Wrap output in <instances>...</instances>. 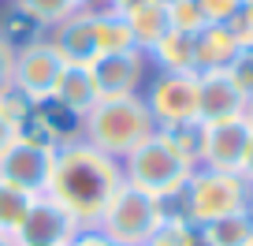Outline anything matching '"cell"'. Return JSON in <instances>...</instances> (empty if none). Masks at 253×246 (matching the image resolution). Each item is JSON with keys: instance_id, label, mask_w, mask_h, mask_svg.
<instances>
[{"instance_id": "7", "label": "cell", "mask_w": 253, "mask_h": 246, "mask_svg": "<svg viewBox=\"0 0 253 246\" xmlns=\"http://www.w3.org/2000/svg\"><path fill=\"white\" fill-rule=\"evenodd\" d=\"M56 149L45 142H34L26 135H15L11 146L0 153V183H11L26 194H45L48 172H52Z\"/></svg>"}, {"instance_id": "26", "label": "cell", "mask_w": 253, "mask_h": 246, "mask_svg": "<svg viewBox=\"0 0 253 246\" xmlns=\"http://www.w3.org/2000/svg\"><path fill=\"white\" fill-rule=\"evenodd\" d=\"M168 23H171V30L198 34V30L209 26V19H205L198 0H171V4H168Z\"/></svg>"}, {"instance_id": "40", "label": "cell", "mask_w": 253, "mask_h": 246, "mask_svg": "<svg viewBox=\"0 0 253 246\" xmlns=\"http://www.w3.org/2000/svg\"><path fill=\"white\" fill-rule=\"evenodd\" d=\"M164 4H171V0H164Z\"/></svg>"}, {"instance_id": "8", "label": "cell", "mask_w": 253, "mask_h": 246, "mask_svg": "<svg viewBox=\"0 0 253 246\" xmlns=\"http://www.w3.org/2000/svg\"><path fill=\"white\" fill-rule=\"evenodd\" d=\"M250 135H253V127L246 123V116L201 123V160H198V168H212V172H242Z\"/></svg>"}, {"instance_id": "4", "label": "cell", "mask_w": 253, "mask_h": 246, "mask_svg": "<svg viewBox=\"0 0 253 246\" xmlns=\"http://www.w3.org/2000/svg\"><path fill=\"white\" fill-rule=\"evenodd\" d=\"M119 168H123V179L130 183V187H138V191L153 194V198H160V201L179 198L186 179H190V172H194V164H190L160 131L153 138H145L138 149L126 153V157L119 160Z\"/></svg>"}, {"instance_id": "12", "label": "cell", "mask_w": 253, "mask_h": 246, "mask_svg": "<svg viewBox=\"0 0 253 246\" xmlns=\"http://www.w3.org/2000/svg\"><path fill=\"white\" fill-rule=\"evenodd\" d=\"M19 135L60 149V146L79 142V138H82V116L75 108H67V104H60L56 97H45V101H34L30 123H26Z\"/></svg>"}, {"instance_id": "30", "label": "cell", "mask_w": 253, "mask_h": 246, "mask_svg": "<svg viewBox=\"0 0 253 246\" xmlns=\"http://www.w3.org/2000/svg\"><path fill=\"white\" fill-rule=\"evenodd\" d=\"M198 4H201V11H205L209 23H231L246 0H198Z\"/></svg>"}, {"instance_id": "1", "label": "cell", "mask_w": 253, "mask_h": 246, "mask_svg": "<svg viewBox=\"0 0 253 246\" xmlns=\"http://www.w3.org/2000/svg\"><path fill=\"white\" fill-rule=\"evenodd\" d=\"M119 183H123L119 160L79 138V142H67L56 149L45 194L67 209L79 220V228H93V224H101V213L108 209Z\"/></svg>"}, {"instance_id": "23", "label": "cell", "mask_w": 253, "mask_h": 246, "mask_svg": "<svg viewBox=\"0 0 253 246\" xmlns=\"http://www.w3.org/2000/svg\"><path fill=\"white\" fill-rule=\"evenodd\" d=\"M11 8H19L23 15H30L38 26L52 30L60 19H67L75 11V4L71 0H11Z\"/></svg>"}, {"instance_id": "9", "label": "cell", "mask_w": 253, "mask_h": 246, "mask_svg": "<svg viewBox=\"0 0 253 246\" xmlns=\"http://www.w3.org/2000/svg\"><path fill=\"white\" fill-rule=\"evenodd\" d=\"M63 67L67 64L60 60V52L52 49V41L45 34V38L30 41L15 52V90L30 101H45V97H52Z\"/></svg>"}, {"instance_id": "24", "label": "cell", "mask_w": 253, "mask_h": 246, "mask_svg": "<svg viewBox=\"0 0 253 246\" xmlns=\"http://www.w3.org/2000/svg\"><path fill=\"white\" fill-rule=\"evenodd\" d=\"M0 34L11 41L15 49H23V45H30V41H38V38H45V26H38L30 15H23L19 8H8L4 15H0Z\"/></svg>"}, {"instance_id": "3", "label": "cell", "mask_w": 253, "mask_h": 246, "mask_svg": "<svg viewBox=\"0 0 253 246\" xmlns=\"http://www.w3.org/2000/svg\"><path fill=\"white\" fill-rule=\"evenodd\" d=\"M171 213H182L190 224H212L220 216L246 213L250 209V183L238 172H212V168H194L175 201H168Z\"/></svg>"}, {"instance_id": "6", "label": "cell", "mask_w": 253, "mask_h": 246, "mask_svg": "<svg viewBox=\"0 0 253 246\" xmlns=\"http://www.w3.org/2000/svg\"><path fill=\"white\" fill-rule=\"evenodd\" d=\"M142 101L149 108L157 131L194 123L198 116V75L194 71H153L142 86Z\"/></svg>"}, {"instance_id": "11", "label": "cell", "mask_w": 253, "mask_h": 246, "mask_svg": "<svg viewBox=\"0 0 253 246\" xmlns=\"http://www.w3.org/2000/svg\"><path fill=\"white\" fill-rule=\"evenodd\" d=\"M75 231H79V220L63 205H56L48 194H38L15 239L23 246H67Z\"/></svg>"}, {"instance_id": "19", "label": "cell", "mask_w": 253, "mask_h": 246, "mask_svg": "<svg viewBox=\"0 0 253 246\" xmlns=\"http://www.w3.org/2000/svg\"><path fill=\"white\" fill-rule=\"evenodd\" d=\"M201 246H250L253 243V216L246 213H231L220 216L212 224H201Z\"/></svg>"}, {"instance_id": "16", "label": "cell", "mask_w": 253, "mask_h": 246, "mask_svg": "<svg viewBox=\"0 0 253 246\" xmlns=\"http://www.w3.org/2000/svg\"><path fill=\"white\" fill-rule=\"evenodd\" d=\"M123 19H126L130 38H134V45L142 49V52H149V49L157 45L168 30H171L164 0H142V4H134L130 11H123Z\"/></svg>"}, {"instance_id": "13", "label": "cell", "mask_w": 253, "mask_h": 246, "mask_svg": "<svg viewBox=\"0 0 253 246\" xmlns=\"http://www.w3.org/2000/svg\"><path fill=\"white\" fill-rule=\"evenodd\" d=\"M93 19H97V8H75L67 19H60V23L48 30V41H52V49L60 52L63 64L89 67L97 60Z\"/></svg>"}, {"instance_id": "38", "label": "cell", "mask_w": 253, "mask_h": 246, "mask_svg": "<svg viewBox=\"0 0 253 246\" xmlns=\"http://www.w3.org/2000/svg\"><path fill=\"white\" fill-rule=\"evenodd\" d=\"M75 8H101V0H71Z\"/></svg>"}, {"instance_id": "25", "label": "cell", "mask_w": 253, "mask_h": 246, "mask_svg": "<svg viewBox=\"0 0 253 246\" xmlns=\"http://www.w3.org/2000/svg\"><path fill=\"white\" fill-rule=\"evenodd\" d=\"M160 135H164L190 164L198 168V160H201V119H194V123H179V127H164Z\"/></svg>"}, {"instance_id": "20", "label": "cell", "mask_w": 253, "mask_h": 246, "mask_svg": "<svg viewBox=\"0 0 253 246\" xmlns=\"http://www.w3.org/2000/svg\"><path fill=\"white\" fill-rule=\"evenodd\" d=\"M93 38H97V56L138 49V45H134V38H130V26H126V19L119 15V11H108V8H97Z\"/></svg>"}, {"instance_id": "27", "label": "cell", "mask_w": 253, "mask_h": 246, "mask_svg": "<svg viewBox=\"0 0 253 246\" xmlns=\"http://www.w3.org/2000/svg\"><path fill=\"white\" fill-rule=\"evenodd\" d=\"M30 108H34V101H30V97H23L19 90L0 94V112H4V119H8L15 131H23L26 123H30Z\"/></svg>"}, {"instance_id": "35", "label": "cell", "mask_w": 253, "mask_h": 246, "mask_svg": "<svg viewBox=\"0 0 253 246\" xmlns=\"http://www.w3.org/2000/svg\"><path fill=\"white\" fill-rule=\"evenodd\" d=\"M134 4H142V0H101V8H108V11H119V15H123V11H130Z\"/></svg>"}, {"instance_id": "5", "label": "cell", "mask_w": 253, "mask_h": 246, "mask_svg": "<svg viewBox=\"0 0 253 246\" xmlns=\"http://www.w3.org/2000/svg\"><path fill=\"white\" fill-rule=\"evenodd\" d=\"M164 216H168V201L153 198V194L138 191V187H130V183L123 179L119 191L112 194L108 209L101 213V224H97V228L119 246H145Z\"/></svg>"}, {"instance_id": "28", "label": "cell", "mask_w": 253, "mask_h": 246, "mask_svg": "<svg viewBox=\"0 0 253 246\" xmlns=\"http://www.w3.org/2000/svg\"><path fill=\"white\" fill-rule=\"evenodd\" d=\"M227 75L235 79V86L242 90L246 97L253 94V45H242V49H238V56L231 60Z\"/></svg>"}, {"instance_id": "32", "label": "cell", "mask_w": 253, "mask_h": 246, "mask_svg": "<svg viewBox=\"0 0 253 246\" xmlns=\"http://www.w3.org/2000/svg\"><path fill=\"white\" fill-rule=\"evenodd\" d=\"M67 246H119V243H112V239L93 224V228H79V231L71 235V243H67Z\"/></svg>"}, {"instance_id": "29", "label": "cell", "mask_w": 253, "mask_h": 246, "mask_svg": "<svg viewBox=\"0 0 253 246\" xmlns=\"http://www.w3.org/2000/svg\"><path fill=\"white\" fill-rule=\"evenodd\" d=\"M15 52H19V49L0 34V94L15 90Z\"/></svg>"}, {"instance_id": "39", "label": "cell", "mask_w": 253, "mask_h": 246, "mask_svg": "<svg viewBox=\"0 0 253 246\" xmlns=\"http://www.w3.org/2000/svg\"><path fill=\"white\" fill-rule=\"evenodd\" d=\"M250 216H253V183H250Z\"/></svg>"}, {"instance_id": "18", "label": "cell", "mask_w": 253, "mask_h": 246, "mask_svg": "<svg viewBox=\"0 0 253 246\" xmlns=\"http://www.w3.org/2000/svg\"><path fill=\"white\" fill-rule=\"evenodd\" d=\"M52 97H56L60 104H67V108H75L79 116H86V112L101 101L89 67H79V64H67V67H63V75H60V82H56Z\"/></svg>"}, {"instance_id": "17", "label": "cell", "mask_w": 253, "mask_h": 246, "mask_svg": "<svg viewBox=\"0 0 253 246\" xmlns=\"http://www.w3.org/2000/svg\"><path fill=\"white\" fill-rule=\"evenodd\" d=\"M149 67L153 71H194L198 75V60H194V34L182 30H168L157 45L149 49Z\"/></svg>"}, {"instance_id": "2", "label": "cell", "mask_w": 253, "mask_h": 246, "mask_svg": "<svg viewBox=\"0 0 253 246\" xmlns=\"http://www.w3.org/2000/svg\"><path fill=\"white\" fill-rule=\"evenodd\" d=\"M153 135H157V123H153L142 94L101 97L82 116V142H89L93 149L108 153L116 160H123L130 149H138Z\"/></svg>"}, {"instance_id": "10", "label": "cell", "mask_w": 253, "mask_h": 246, "mask_svg": "<svg viewBox=\"0 0 253 246\" xmlns=\"http://www.w3.org/2000/svg\"><path fill=\"white\" fill-rule=\"evenodd\" d=\"M89 75H93L101 97H126V94H142L153 67H149V56L142 49H126V52L97 56L89 64Z\"/></svg>"}, {"instance_id": "22", "label": "cell", "mask_w": 253, "mask_h": 246, "mask_svg": "<svg viewBox=\"0 0 253 246\" xmlns=\"http://www.w3.org/2000/svg\"><path fill=\"white\" fill-rule=\"evenodd\" d=\"M34 198H38V194H26V191H19V187H11V183H0V231L19 235Z\"/></svg>"}, {"instance_id": "34", "label": "cell", "mask_w": 253, "mask_h": 246, "mask_svg": "<svg viewBox=\"0 0 253 246\" xmlns=\"http://www.w3.org/2000/svg\"><path fill=\"white\" fill-rule=\"evenodd\" d=\"M238 175H242L246 183H253V135H250V146H246V160H242V172H238Z\"/></svg>"}, {"instance_id": "41", "label": "cell", "mask_w": 253, "mask_h": 246, "mask_svg": "<svg viewBox=\"0 0 253 246\" xmlns=\"http://www.w3.org/2000/svg\"><path fill=\"white\" fill-rule=\"evenodd\" d=\"M250 246H253V243H250Z\"/></svg>"}, {"instance_id": "37", "label": "cell", "mask_w": 253, "mask_h": 246, "mask_svg": "<svg viewBox=\"0 0 253 246\" xmlns=\"http://www.w3.org/2000/svg\"><path fill=\"white\" fill-rule=\"evenodd\" d=\"M242 116H246V123H250V127H253V94L246 97V112H242Z\"/></svg>"}, {"instance_id": "36", "label": "cell", "mask_w": 253, "mask_h": 246, "mask_svg": "<svg viewBox=\"0 0 253 246\" xmlns=\"http://www.w3.org/2000/svg\"><path fill=\"white\" fill-rule=\"evenodd\" d=\"M0 246H23L15 235H8V231H0Z\"/></svg>"}, {"instance_id": "31", "label": "cell", "mask_w": 253, "mask_h": 246, "mask_svg": "<svg viewBox=\"0 0 253 246\" xmlns=\"http://www.w3.org/2000/svg\"><path fill=\"white\" fill-rule=\"evenodd\" d=\"M231 30H235V38L242 41V45H253V0H246L242 8H238V15L231 19Z\"/></svg>"}, {"instance_id": "14", "label": "cell", "mask_w": 253, "mask_h": 246, "mask_svg": "<svg viewBox=\"0 0 253 246\" xmlns=\"http://www.w3.org/2000/svg\"><path fill=\"white\" fill-rule=\"evenodd\" d=\"M246 112V94L227 71H198V116L201 123L231 119Z\"/></svg>"}, {"instance_id": "33", "label": "cell", "mask_w": 253, "mask_h": 246, "mask_svg": "<svg viewBox=\"0 0 253 246\" xmlns=\"http://www.w3.org/2000/svg\"><path fill=\"white\" fill-rule=\"evenodd\" d=\"M15 135H19V131L11 127L8 119H4V112H0V153H4V149L11 146V138H15Z\"/></svg>"}, {"instance_id": "15", "label": "cell", "mask_w": 253, "mask_h": 246, "mask_svg": "<svg viewBox=\"0 0 253 246\" xmlns=\"http://www.w3.org/2000/svg\"><path fill=\"white\" fill-rule=\"evenodd\" d=\"M242 41L235 38L227 23H209L205 30L194 34V60H198V71H227L231 60L238 56Z\"/></svg>"}, {"instance_id": "21", "label": "cell", "mask_w": 253, "mask_h": 246, "mask_svg": "<svg viewBox=\"0 0 253 246\" xmlns=\"http://www.w3.org/2000/svg\"><path fill=\"white\" fill-rule=\"evenodd\" d=\"M145 246H201V231H198V224H190L182 213L168 209V216L160 220V228L153 231V239Z\"/></svg>"}]
</instances>
